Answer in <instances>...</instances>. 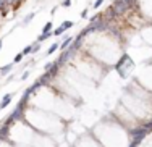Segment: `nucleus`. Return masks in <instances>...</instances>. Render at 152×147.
Listing matches in <instances>:
<instances>
[{"mask_svg": "<svg viewBox=\"0 0 152 147\" xmlns=\"http://www.w3.org/2000/svg\"><path fill=\"white\" fill-rule=\"evenodd\" d=\"M12 99H13V94H12V92H8V94H5V95H3L2 102H0V110H2V108H5V107L10 103V100H12Z\"/></svg>", "mask_w": 152, "mask_h": 147, "instance_id": "obj_1", "label": "nucleus"}, {"mask_svg": "<svg viewBox=\"0 0 152 147\" xmlns=\"http://www.w3.org/2000/svg\"><path fill=\"white\" fill-rule=\"evenodd\" d=\"M71 42H73V37H71V36H68V37H65V39H63V42L60 44V49H61V50H66V49L71 45Z\"/></svg>", "mask_w": 152, "mask_h": 147, "instance_id": "obj_2", "label": "nucleus"}, {"mask_svg": "<svg viewBox=\"0 0 152 147\" xmlns=\"http://www.w3.org/2000/svg\"><path fill=\"white\" fill-rule=\"evenodd\" d=\"M15 66V63H8V65H5L3 68H0V74L2 76H5V74H8L10 71H12V68Z\"/></svg>", "mask_w": 152, "mask_h": 147, "instance_id": "obj_3", "label": "nucleus"}, {"mask_svg": "<svg viewBox=\"0 0 152 147\" xmlns=\"http://www.w3.org/2000/svg\"><path fill=\"white\" fill-rule=\"evenodd\" d=\"M57 49H60V44H58V42H53V44L49 47V50H47L45 55H52V53H55V52H57Z\"/></svg>", "mask_w": 152, "mask_h": 147, "instance_id": "obj_4", "label": "nucleus"}, {"mask_svg": "<svg viewBox=\"0 0 152 147\" xmlns=\"http://www.w3.org/2000/svg\"><path fill=\"white\" fill-rule=\"evenodd\" d=\"M52 28H53V23L52 21H47L44 24V28H42V33H52Z\"/></svg>", "mask_w": 152, "mask_h": 147, "instance_id": "obj_5", "label": "nucleus"}, {"mask_svg": "<svg viewBox=\"0 0 152 147\" xmlns=\"http://www.w3.org/2000/svg\"><path fill=\"white\" fill-rule=\"evenodd\" d=\"M32 47H34V44H31V45H28V47H24L23 50H21V53H23V57H26V55H29V53L32 52Z\"/></svg>", "mask_w": 152, "mask_h": 147, "instance_id": "obj_6", "label": "nucleus"}, {"mask_svg": "<svg viewBox=\"0 0 152 147\" xmlns=\"http://www.w3.org/2000/svg\"><path fill=\"white\" fill-rule=\"evenodd\" d=\"M34 16H36V13H29V15H28L26 18H24V20H23V24H24V26H26V24H29Z\"/></svg>", "mask_w": 152, "mask_h": 147, "instance_id": "obj_7", "label": "nucleus"}, {"mask_svg": "<svg viewBox=\"0 0 152 147\" xmlns=\"http://www.w3.org/2000/svg\"><path fill=\"white\" fill-rule=\"evenodd\" d=\"M21 60H23V53L20 52V53H18V55L15 57V60H13V63H20Z\"/></svg>", "mask_w": 152, "mask_h": 147, "instance_id": "obj_8", "label": "nucleus"}, {"mask_svg": "<svg viewBox=\"0 0 152 147\" xmlns=\"http://www.w3.org/2000/svg\"><path fill=\"white\" fill-rule=\"evenodd\" d=\"M104 2H105V0H96V2H94V5H92V7H94V8H96V10H97V8H99V7H100V5H102V3H104Z\"/></svg>", "mask_w": 152, "mask_h": 147, "instance_id": "obj_9", "label": "nucleus"}, {"mask_svg": "<svg viewBox=\"0 0 152 147\" xmlns=\"http://www.w3.org/2000/svg\"><path fill=\"white\" fill-rule=\"evenodd\" d=\"M61 7H71V0H63V2H61Z\"/></svg>", "mask_w": 152, "mask_h": 147, "instance_id": "obj_10", "label": "nucleus"}, {"mask_svg": "<svg viewBox=\"0 0 152 147\" xmlns=\"http://www.w3.org/2000/svg\"><path fill=\"white\" fill-rule=\"evenodd\" d=\"M28 78H29V71H24V73L21 74V79L24 81V79H28Z\"/></svg>", "mask_w": 152, "mask_h": 147, "instance_id": "obj_11", "label": "nucleus"}, {"mask_svg": "<svg viewBox=\"0 0 152 147\" xmlns=\"http://www.w3.org/2000/svg\"><path fill=\"white\" fill-rule=\"evenodd\" d=\"M81 16H83V18H86V16H88V8H86V10H83Z\"/></svg>", "mask_w": 152, "mask_h": 147, "instance_id": "obj_12", "label": "nucleus"}, {"mask_svg": "<svg viewBox=\"0 0 152 147\" xmlns=\"http://www.w3.org/2000/svg\"><path fill=\"white\" fill-rule=\"evenodd\" d=\"M2 45H3V41H0V49H2Z\"/></svg>", "mask_w": 152, "mask_h": 147, "instance_id": "obj_13", "label": "nucleus"}]
</instances>
